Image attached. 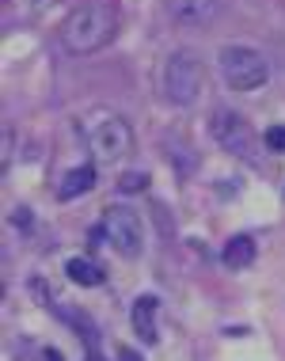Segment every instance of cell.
I'll list each match as a JSON object with an SVG mask.
<instances>
[{"label": "cell", "mask_w": 285, "mask_h": 361, "mask_svg": "<svg viewBox=\"0 0 285 361\" xmlns=\"http://www.w3.org/2000/svg\"><path fill=\"white\" fill-rule=\"evenodd\" d=\"M87 361H103V357H99V354H92V357H87Z\"/></svg>", "instance_id": "cell-16"}, {"label": "cell", "mask_w": 285, "mask_h": 361, "mask_svg": "<svg viewBox=\"0 0 285 361\" xmlns=\"http://www.w3.org/2000/svg\"><path fill=\"white\" fill-rule=\"evenodd\" d=\"M210 130H213V137L221 141L224 152L243 156V160H255V133H251V126H248L243 114L217 111V114H213V122H210Z\"/></svg>", "instance_id": "cell-6"}, {"label": "cell", "mask_w": 285, "mask_h": 361, "mask_svg": "<svg viewBox=\"0 0 285 361\" xmlns=\"http://www.w3.org/2000/svg\"><path fill=\"white\" fill-rule=\"evenodd\" d=\"M118 357H122V361H141V357L133 354V350H122V354H118Z\"/></svg>", "instance_id": "cell-14"}, {"label": "cell", "mask_w": 285, "mask_h": 361, "mask_svg": "<svg viewBox=\"0 0 285 361\" xmlns=\"http://www.w3.org/2000/svg\"><path fill=\"white\" fill-rule=\"evenodd\" d=\"M92 187H95V168H92V164H80V168L65 171L61 187H57V198L73 202V198H80V194H87Z\"/></svg>", "instance_id": "cell-9"}, {"label": "cell", "mask_w": 285, "mask_h": 361, "mask_svg": "<svg viewBox=\"0 0 285 361\" xmlns=\"http://www.w3.org/2000/svg\"><path fill=\"white\" fill-rule=\"evenodd\" d=\"M217 65H221V76L232 92H255L270 80V61L262 50L255 46H243V42H229L221 46L217 54Z\"/></svg>", "instance_id": "cell-3"}, {"label": "cell", "mask_w": 285, "mask_h": 361, "mask_svg": "<svg viewBox=\"0 0 285 361\" xmlns=\"http://www.w3.org/2000/svg\"><path fill=\"white\" fill-rule=\"evenodd\" d=\"M255 240L251 236H232L229 243H224V255H221V262L229 270H243V267H251L255 262Z\"/></svg>", "instance_id": "cell-11"}, {"label": "cell", "mask_w": 285, "mask_h": 361, "mask_svg": "<svg viewBox=\"0 0 285 361\" xmlns=\"http://www.w3.org/2000/svg\"><path fill=\"white\" fill-rule=\"evenodd\" d=\"M114 35H118V4L114 0H87V4L73 8L61 23V46L76 57L111 46Z\"/></svg>", "instance_id": "cell-1"}, {"label": "cell", "mask_w": 285, "mask_h": 361, "mask_svg": "<svg viewBox=\"0 0 285 361\" xmlns=\"http://www.w3.org/2000/svg\"><path fill=\"white\" fill-rule=\"evenodd\" d=\"M145 183H149V175H145V171H126L122 179H118V187H122L126 194H137V190H145Z\"/></svg>", "instance_id": "cell-12"}, {"label": "cell", "mask_w": 285, "mask_h": 361, "mask_svg": "<svg viewBox=\"0 0 285 361\" xmlns=\"http://www.w3.org/2000/svg\"><path fill=\"white\" fill-rule=\"evenodd\" d=\"M31 4H35V8H38V4H46V0H31Z\"/></svg>", "instance_id": "cell-17"}, {"label": "cell", "mask_w": 285, "mask_h": 361, "mask_svg": "<svg viewBox=\"0 0 285 361\" xmlns=\"http://www.w3.org/2000/svg\"><path fill=\"white\" fill-rule=\"evenodd\" d=\"M262 141H267L270 152H285V126L281 122L278 126H267V137H262Z\"/></svg>", "instance_id": "cell-13"}, {"label": "cell", "mask_w": 285, "mask_h": 361, "mask_svg": "<svg viewBox=\"0 0 285 361\" xmlns=\"http://www.w3.org/2000/svg\"><path fill=\"white\" fill-rule=\"evenodd\" d=\"M65 274H68V281H76V286H84V289L103 286V267H99L95 259H87V255L68 259V262H65Z\"/></svg>", "instance_id": "cell-10"}, {"label": "cell", "mask_w": 285, "mask_h": 361, "mask_svg": "<svg viewBox=\"0 0 285 361\" xmlns=\"http://www.w3.org/2000/svg\"><path fill=\"white\" fill-rule=\"evenodd\" d=\"M46 361H61V354H57V350H46Z\"/></svg>", "instance_id": "cell-15"}, {"label": "cell", "mask_w": 285, "mask_h": 361, "mask_svg": "<svg viewBox=\"0 0 285 361\" xmlns=\"http://www.w3.org/2000/svg\"><path fill=\"white\" fill-rule=\"evenodd\" d=\"M156 308H160V300H156V297H137L133 300V331L149 346L160 338V331H156Z\"/></svg>", "instance_id": "cell-8"}, {"label": "cell", "mask_w": 285, "mask_h": 361, "mask_svg": "<svg viewBox=\"0 0 285 361\" xmlns=\"http://www.w3.org/2000/svg\"><path fill=\"white\" fill-rule=\"evenodd\" d=\"M160 87H164V99L175 106H194L205 92V65L194 50H175L168 54L160 69Z\"/></svg>", "instance_id": "cell-2"}, {"label": "cell", "mask_w": 285, "mask_h": 361, "mask_svg": "<svg viewBox=\"0 0 285 361\" xmlns=\"http://www.w3.org/2000/svg\"><path fill=\"white\" fill-rule=\"evenodd\" d=\"M92 152H95V160H103V164H114V160H122V156H130L133 152V130H130V122L118 118V114L103 118L92 130Z\"/></svg>", "instance_id": "cell-5"}, {"label": "cell", "mask_w": 285, "mask_h": 361, "mask_svg": "<svg viewBox=\"0 0 285 361\" xmlns=\"http://www.w3.org/2000/svg\"><path fill=\"white\" fill-rule=\"evenodd\" d=\"M99 236H107V243H111L118 255L137 259V255H141V247H145V224H141V217H137V209L111 206V209L103 213Z\"/></svg>", "instance_id": "cell-4"}, {"label": "cell", "mask_w": 285, "mask_h": 361, "mask_svg": "<svg viewBox=\"0 0 285 361\" xmlns=\"http://www.w3.org/2000/svg\"><path fill=\"white\" fill-rule=\"evenodd\" d=\"M224 0H168V12L183 27H205L221 16Z\"/></svg>", "instance_id": "cell-7"}]
</instances>
